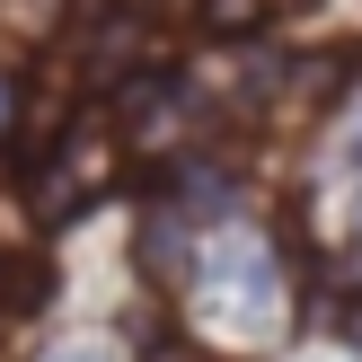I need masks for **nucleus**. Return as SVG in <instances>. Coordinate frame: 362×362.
Returning a JSON list of instances; mask_svg holds the SVG:
<instances>
[{"instance_id":"nucleus-1","label":"nucleus","mask_w":362,"mask_h":362,"mask_svg":"<svg viewBox=\"0 0 362 362\" xmlns=\"http://www.w3.org/2000/svg\"><path fill=\"white\" fill-rule=\"evenodd\" d=\"M141 274H159V283H194V239H186V221H177L168 204L141 221Z\"/></svg>"},{"instance_id":"nucleus-2","label":"nucleus","mask_w":362,"mask_h":362,"mask_svg":"<svg viewBox=\"0 0 362 362\" xmlns=\"http://www.w3.org/2000/svg\"><path fill=\"white\" fill-rule=\"evenodd\" d=\"M265 18H274V0H194V27L204 35H247Z\"/></svg>"},{"instance_id":"nucleus-4","label":"nucleus","mask_w":362,"mask_h":362,"mask_svg":"<svg viewBox=\"0 0 362 362\" xmlns=\"http://www.w3.org/2000/svg\"><path fill=\"white\" fill-rule=\"evenodd\" d=\"M18 115H27V106H18V80H9V71H0V141L18 133Z\"/></svg>"},{"instance_id":"nucleus-3","label":"nucleus","mask_w":362,"mask_h":362,"mask_svg":"<svg viewBox=\"0 0 362 362\" xmlns=\"http://www.w3.org/2000/svg\"><path fill=\"white\" fill-rule=\"evenodd\" d=\"M35 300V274H9V265H0V310H27Z\"/></svg>"}]
</instances>
